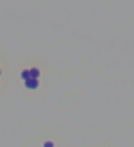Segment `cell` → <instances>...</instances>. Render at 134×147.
Listing matches in <instances>:
<instances>
[{
    "instance_id": "1",
    "label": "cell",
    "mask_w": 134,
    "mask_h": 147,
    "mask_svg": "<svg viewBox=\"0 0 134 147\" xmlns=\"http://www.w3.org/2000/svg\"><path fill=\"white\" fill-rule=\"evenodd\" d=\"M44 147H54V143L52 141H48V142L44 143Z\"/></svg>"
}]
</instances>
